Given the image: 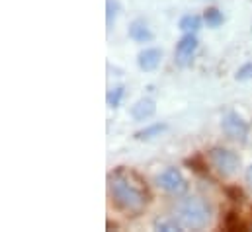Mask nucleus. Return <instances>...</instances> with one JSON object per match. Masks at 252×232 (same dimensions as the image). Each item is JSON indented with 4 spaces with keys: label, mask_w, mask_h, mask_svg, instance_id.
<instances>
[{
    "label": "nucleus",
    "mask_w": 252,
    "mask_h": 232,
    "mask_svg": "<svg viewBox=\"0 0 252 232\" xmlns=\"http://www.w3.org/2000/svg\"><path fill=\"white\" fill-rule=\"evenodd\" d=\"M108 191L112 203L129 217H137L145 211L149 195L137 174L126 168H118L108 175Z\"/></svg>",
    "instance_id": "obj_1"
},
{
    "label": "nucleus",
    "mask_w": 252,
    "mask_h": 232,
    "mask_svg": "<svg viewBox=\"0 0 252 232\" xmlns=\"http://www.w3.org/2000/svg\"><path fill=\"white\" fill-rule=\"evenodd\" d=\"M172 219L178 223V227L182 231H189V229L191 231H201L211 221V209L203 199L191 197V199H186L176 209V215Z\"/></svg>",
    "instance_id": "obj_2"
},
{
    "label": "nucleus",
    "mask_w": 252,
    "mask_h": 232,
    "mask_svg": "<svg viewBox=\"0 0 252 232\" xmlns=\"http://www.w3.org/2000/svg\"><path fill=\"white\" fill-rule=\"evenodd\" d=\"M209 160H211L213 168L221 175H225V177L233 175L239 170V166H241V158H239L233 150L219 148V146L209 150Z\"/></svg>",
    "instance_id": "obj_3"
},
{
    "label": "nucleus",
    "mask_w": 252,
    "mask_h": 232,
    "mask_svg": "<svg viewBox=\"0 0 252 232\" xmlns=\"http://www.w3.org/2000/svg\"><path fill=\"white\" fill-rule=\"evenodd\" d=\"M221 127L225 131V135L233 141H239V143H245L247 141V135H249V123L235 112H229L227 116L223 117L221 121Z\"/></svg>",
    "instance_id": "obj_4"
},
{
    "label": "nucleus",
    "mask_w": 252,
    "mask_h": 232,
    "mask_svg": "<svg viewBox=\"0 0 252 232\" xmlns=\"http://www.w3.org/2000/svg\"><path fill=\"white\" fill-rule=\"evenodd\" d=\"M157 181L168 193H176L178 195V193H184L188 189V181H186V177L182 175V172L178 168H166L162 174L157 177Z\"/></svg>",
    "instance_id": "obj_5"
},
{
    "label": "nucleus",
    "mask_w": 252,
    "mask_h": 232,
    "mask_svg": "<svg viewBox=\"0 0 252 232\" xmlns=\"http://www.w3.org/2000/svg\"><path fill=\"white\" fill-rule=\"evenodd\" d=\"M195 49H197V37L191 31H188L178 41V45H176V62L180 66H188L189 62H191V57H193Z\"/></svg>",
    "instance_id": "obj_6"
},
{
    "label": "nucleus",
    "mask_w": 252,
    "mask_h": 232,
    "mask_svg": "<svg viewBox=\"0 0 252 232\" xmlns=\"http://www.w3.org/2000/svg\"><path fill=\"white\" fill-rule=\"evenodd\" d=\"M160 58H162V53H160V49H155V47H151V49H145V51H141V53H139V58H137V62H139L141 70H145V72H151V70H155V68L158 66Z\"/></svg>",
    "instance_id": "obj_7"
},
{
    "label": "nucleus",
    "mask_w": 252,
    "mask_h": 232,
    "mask_svg": "<svg viewBox=\"0 0 252 232\" xmlns=\"http://www.w3.org/2000/svg\"><path fill=\"white\" fill-rule=\"evenodd\" d=\"M155 112H157V106H155V102L149 100V98L139 100V102L131 108V116H133L135 121H147L149 117L155 116Z\"/></svg>",
    "instance_id": "obj_8"
},
{
    "label": "nucleus",
    "mask_w": 252,
    "mask_h": 232,
    "mask_svg": "<svg viewBox=\"0 0 252 232\" xmlns=\"http://www.w3.org/2000/svg\"><path fill=\"white\" fill-rule=\"evenodd\" d=\"M129 37H131L133 41H137V43H147V41L153 39V33H151V29L147 28L145 22L135 20V22L129 26Z\"/></svg>",
    "instance_id": "obj_9"
},
{
    "label": "nucleus",
    "mask_w": 252,
    "mask_h": 232,
    "mask_svg": "<svg viewBox=\"0 0 252 232\" xmlns=\"http://www.w3.org/2000/svg\"><path fill=\"white\" fill-rule=\"evenodd\" d=\"M166 129H168L166 123H153V125H149V127L137 131V133H135V139H137V141H149V139L158 137V135H160L162 131H166Z\"/></svg>",
    "instance_id": "obj_10"
},
{
    "label": "nucleus",
    "mask_w": 252,
    "mask_h": 232,
    "mask_svg": "<svg viewBox=\"0 0 252 232\" xmlns=\"http://www.w3.org/2000/svg\"><path fill=\"white\" fill-rule=\"evenodd\" d=\"M203 20H205L207 28H219L225 18H223V12H219L217 8H207L203 14Z\"/></svg>",
    "instance_id": "obj_11"
},
{
    "label": "nucleus",
    "mask_w": 252,
    "mask_h": 232,
    "mask_svg": "<svg viewBox=\"0 0 252 232\" xmlns=\"http://www.w3.org/2000/svg\"><path fill=\"white\" fill-rule=\"evenodd\" d=\"M201 28V18L199 16H195V14H188V16H184L182 20H180V29L182 31H197Z\"/></svg>",
    "instance_id": "obj_12"
},
{
    "label": "nucleus",
    "mask_w": 252,
    "mask_h": 232,
    "mask_svg": "<svg viewBox=\"0 0 252 232\" xmlns=\"http://www.w3.org/2000/svg\"><path fill=\"white\" fill-rule=\"evenodd\" d=\"M223 229L225 231H245V225L241 223L237 213H227V217L223 221Z\"/></svg>",
    "instance_id": "obj_13"
},
{
    "label": "nucleus",
    "mask_w": 252,
    "mask_h": 232,
    "mask_svg": "<svg viewBox=\"0 0 252 232\" xmlns=\"http://www.w3.org/2000/svg\"><path fill=\"white\" fill-rule=\"evenodd\" d=\"M118 10H120L118 0H106V24H108V29H112V24H114V20L118 16Z\"/></svg>",
    "instance_id": "obj_14"
},
{
    "label": "nucleus",
    "mask_w": 252,
    "mask_h": 232,
    "mask_svg": "<svg viewBox=\"0 0 252 232\" xmlns=\"http://www.w3.org/2000/svg\"><path fill=\"white\" fill-rule=\"evenodd\" d=\"M122 98H124V86H118V88L110 90V92H108V96H106V100H108V106H110V108H120Z\"/></svg>",
    "instance_id": "obj_15"
},
{
    "label": "nucleus",
    "mask_w": 252,
    "mask_h": 232,
    "mask_svg": "<svg viewBox=\"0 0 252 232\" xmlns=\"http://www.w3.org/2000/svg\"><path fill=\"white\" fill-rule=\"evenodd\" d=\"M252 78V62L243 64L239 70H237V80H249Z\"/></svg>",
    "instance_id": "obj_16"
},
{
    "label": "nucleus",
    "mask_w": 252,
    "mask_h": 232,
    "mask_svg": "<svg viewBox=\"0 0 252 232\" xmlns=\"http://www.w3.org/2000/svg\"><path fill=\"white\" fill-rule=\"evenodd\" d=\"M186 164L191 166V170H193V172H199V174H201V172H205V166H203V164H199V158H197V156L186 160Z\"/></svg>",
    "instance_id": "obj_17"
},
{
    "label": "nucleus",
    "mask_w": 252,
    "mask_h": 232,
    "mask_svg": "<svg viewBox=\"0 0 252 232\" xmlns=\"http://www.w3.org/2000/svg\"><path fill=\"white\" fill-rule=\"evenodd\" d=\"M227 193H229V195H233V201H239V197H243L241 189H227Z\"/></svg>",
    "instance_id": "obj_18"
},
{
    "label": "nucleus",
    "mask_w": 252,
    "mask_h": 232,
    "mask_svg": "<svg viewBox=\"0 0 252 232\" xmlns=\"http://www.w3.org/2000/svg\"><path fill=\"white\" fill-rule=\"evenodd\" d=\"M245 177H247V183H249V185L252 187V164L249 166V168H247V174H245Z\"/></svg>",
    "instance_id": "obj_19"
}]
</instances>
